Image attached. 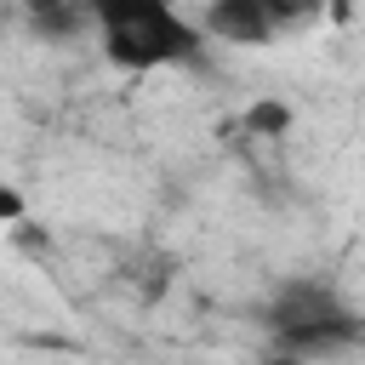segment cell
Instances as JSON below:
<instances>
[{"label": "cell", "instance_id": "6da1fadb", "mask_svg": "<svg viewBox=\"0 0 365 365\" xmlns=\"http://www.w3.org/2000/svg\"><path fill=\"white\" fill-rule=\"evenodd\" d=\"M257 325L268 331L274 359H342V354L365 348V314L319 274L279 279L262 297Z\"/></svg>", "mask_w": 365, "mask_h": 365}, {"label": "cell", "instance_id": "7a4b0ae2", "mask_svg": "<svg viewBox=\"0 0 365 365\" xmlns=\"http://www.w3.org/2000/svg\"><path fill=\"white\" fill-rule=\"evenodd\" d=\"M97 51L125 74L154 68H205V29L171 0H91Z\"/></svg>", "mask_w": 365, "mask_h": 365}, {"label": "cell", "instance_id": "3957f363", "mask_svg": "<svg viewBox=\"0 0 365 365\" xmlns=\"http://www.w3.org/2000/svg\"><path fill=\"white\" fill-rule=\"evenodd\" d=\"M200 29L217 46H274L279 40V23H274L268 0H205Z\"/></svg>", "mask_w": 365, "mask_h": 365}, {"label": "cell", "instance_id": "277c9868", "mask_svg": "<svg viewBox=\"0 0 365 365\" xmlns=\"http://www.w3.org/2000/svg\"><path fill=\"white\" fill-rule=\"evenodd\" d=\"M245 131H251V137H285V131H291V108H285L279 97H257V103L245 108Z\"/></svg>", "mask_w": 365, "mask_h": 365}, {"label": "cell", "instance_id": "5b68a950", "mask_svg": "<svg viewBox=\"0 0 365 365\" xmlns=\"http://www.w3.org/2000/svg\"><path fill=\"white\" fill-rule=\"evenodd\" d=\"M319 6H325V0H268V11H274V23H279V34H291V29L314 23V17H319Z\"/></svg>", "mask_w": 365, "mask_h": 365}, {"label": "cell", "instance_id": "8992f818", "mask_svg": "<svg viewBox=\"0 0 365 365\" xmlns=\"http://www.w3.org/2000/svg\"><path fill=\"white\" fill-rule=\"evenodd\" d=\"M51 11H91V0H23V17H51Z\"/></svg>", "mask_w": 365, "mask_h": 365}, {"label": "cell", "instance_id": "52a82bcc", "mask_svg": "<svg viewBox=\"0 0 365 365\" xmlns=\"http://www.w3.org/2000/svg\"><path fill=\"white\" fill-rule=\"evenodd\" d=\"M0 222H6V228H23V194H17L11 182L0 188Z\"/></svg>", "mask_w": 365, "mask_h": 365}, {"label": "cell", "instance_id": "ba28073f", "mask_svg": "<svg viewBox=\"0 0 365 365\" xmlns=\"http://www.w3.org/2000/svg\"><path fill=\"white\" fill-rule=\"evenodd\" d=\"M268 365H336V359H268Z\"/></svg>", "mask_w": 365, "mask_h": 365}]
</instances>
